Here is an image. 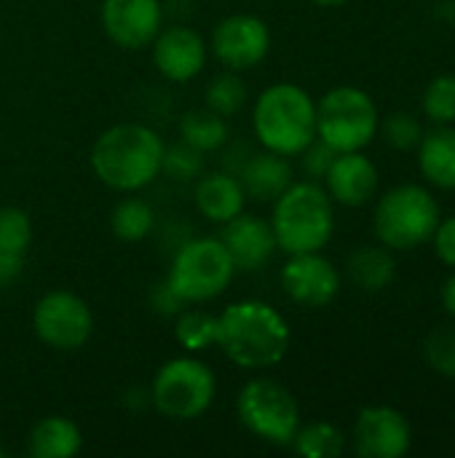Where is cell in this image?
Masks as SVG:
<instances>
[{
    "instance_id": "1",
    "label": "cell",
    "mask_w": 455,
    "mask_h": 458,
    "mask_svg": "<svg viewBox=\"0 0 455 458\" xmlns=\"http://www.w3.org/2000/svg\"><path fill=\"white\" fill-rule=\"evenodd\" d=\"M287 319L263 301H236L217 317L220 352L244 370H265L284 360L290 352Z\"/></svg>"
},
{
    "instance_id": "2",
    "label": "cell",
    "mask_w": 455,
    "mask_h": 458,
    "mask_svg": "<svg viewBox=\"0 0 455 458\" xmlns=\"http://www.w3.org/2000/svg\"><path fill=\"white\" fill-rule=\"evenodd\" d=\"M164 140L145 123H115L105 129L91 148V169L102 185L134 193L161 174Z\"/></svg>"
},
{
    "instance_id": "3",
    "label": "cell",
    "mask_w": 455,
    "mask_h": 458,
    "mask_svg": "<svg viewBox=\"0 0 455 458\" xmlns=\"http://www.w3.org/2000/svg\"><path fill=\"white\" fill-rule=\"evenodd\" d=\"M252 129L265 150L300 156L316 140V102L295 83H274L255 102Z\"/></svg>"
},
{
    "instance_id": "4",
    "label": "cell",
    "mask_w": 455,
    "mask_h": 458,
    "mask_svg": "<svg viewBox=\"0 0 455 458\" xmlns=\"http://www.w3.org/2000/svg\"><path fill=\"white\" fill-rule=\"evenodd\" d=\"M276 247L287 255L322 252L335 231V209L330 193L316 182H292L276 201L271 215Z\"/></svg>"
},
{
    "instance_id": "5",
    "label": "cell",
    "mask_w": 455,
    "mask_h": 458,
    "mask_svg": "<svg viewBox=\"0 0 455 458\" xmlns=\"http://www.w3.org/2000/svg\"><path fill=\"white\" fill-rule=\"evenodd\" d=\"M236 266L217 236H198L180 244L166 284L182 303H209L233 282Z\"/></svg>"
},
{
    "instance_id": "6",
    "label": "cell",
    "mask_w": 455,
    "mask_h": 458,
    "mask_svg": "<svg viewBox=\"0 0 455 458\" xmlns=\"http://www.w3.org/2000/svg\"><path fill=\"white\" fill-rule=\"evenodd\" d=\"M375 236L389 250H416L440 225V207L421 185H397L375 207Z\"/></svg>"
},
{
    "instance_id": "7",
    "label": "cell",
    "mask_w": 455,
    "mask_h": 458,
    "mask_svg": "<svg viewBox=\"0 0 455 458\" xmlns=\"http://www.w3.org/2000/svg\"><path fill=\"white\" fill-rule=\"evenodd\" d=\"M378 131V107L357 86L330 89L316 105V137L335 153L362 150Z\"/></svg>"
},
{
    "instance_id": "8",
    "label": "cell",
    "mask_w": 455,
    "mask_h": 458,
    "mask_svg": "<svg viewBox=\"0 0 455 458\" xmlns=\"http://www.w3.org/2000/svg\"><path fill=\"white\" fill-rule=\"evenodd\" d=\"M217 392V378L212 368L196 357L169 360L153 378L150 397L161 416L172 421H196L201 419Z\"/></svg>"
},
{
    "instance_id": "9",
    "label": "cell",
    "mask_w": 455,
    "mask_h": 458,
    "mask_svg": "<svg viewBox=\"0 0 455 458\" xmlns=\"http://www.w3.org/2000/svg\"><path fill=\"white\" fill-rule=\"evenodd\" d=\"M241 424L271 445H292L300 429V408L287 386L274 378H252L236 400Z\"/></svg>"
},
{
    "instance_id": "10",
    "label": "cell",
    "mask_w": 455,
    "mask_h": 458,
    "mask_svg": "<svg viewBox=\"0 0 455 458\" xmlns=\"http://www.w3.org/2000/svg\"><path fill=\"white\" fill-rule=\"evenodd\" d=\"M32 327L40 344L54 352H78L88 344L94 314L88 303L70 290L46 293L32 311Z\"/></svg>"
},
{
    "instance_id": "11",
    "label": "cell",
    "mask_w": 455,
    "mask_h": 458,
    "mask_svg": "<svg viewBox=\"0 0 455 458\" xmlns=\"http://www.w3.org/2000/svg\"><path fill=\"white\" fill-rule=\"evenodd\" d=\"M271 51V30L260 16L231 13L212 32V54L225 70H252Z\"/></svg>"
},
{
    "instance_id": "12",
    "label": "cell",
    "mask_w": 455,
    "mask_h": 458,
    "mask_svg": "<svg viewBox=\"0 0 455 458\" xmlns=\"http://www.w3.org/2000/svg\"><path fill=\"white\" fill-rule=\"evenodd\" d=\"M413 445L408 419L389 405L362 408L354 424V451L362 458H402Z\"/></svg>"
},
{
    "instance_id": "13",
    "label": "cell",
    "mask_w": 455,
    "mask_h": 458,
    "mask_svg": "<svg viewBox=\"0 0 455 458\" xmlns=\"http://www.w3.org/2000/svg\"><path fill=\"white\" fill-rule=\"evenodd\" d=\"M99 16L105 35L126 51L150 46L164 27L161 0H102Z\"/></svg>"
},
{
    "instance_id": "14",
    "label": "cell",
    "mask_w": 455,
    "mask_h": 458,
    "mask_svg": "<svg viewBox=\"0 0 455 458\" xmlns=\"http://www.w3.org/2000/svg\"><path fill=\"white\" fill-rule=\"evenodd\" d=\"M282 287L287 298L306 309H322L341 293L338 268L319 252H300L282 268Z\"/></svg>"
},
{
    "instance_id": "15",
    "label": "cell",
    "mask_w": 455,
    "mask_h": 458,
    "mask_svg": "<svg viewBox=\"0 0 455 458\" xmlns=\"http://www.w3.org/2000/svg\"><path fill=\"white\" fill-rule=\"evenodd\" d=\"M153 46V62L156 70L174 83H188L193 81L204 64H206V43L204 38L185 27V24H174V27H161V32L156 35Z\"/></svg>"
},
{
    "instance_id": "16",
    "label": "cell",
    "mask_w": 455,
    "mask_h": 458,
    "mask_svg": "<svg viewBox=\"0 0 455 458\" xmlns=\"http://www.w3.org/2000/svg\"><path fill=\"white\" fill-rule=\"evenodd\" d=\"M220 242L225 244L236 271H260L279 250L271 220H263L257 215H244V212L223 223Z\"/></svg>"
},
{
    "instance_id": "17",
    "label": "cell",
    "mask_w": 455,
    "mask_h": 458,
    "mask_svg": "<svg viewBox=\"0 0 455 458\" xmlns=\"http://www.w3.org/2000/svg\"><path fill=\"white\" fill-rule=\"evenodd\" d=\"M378 169L362 150L338 153L324 174V191L343 207H362L378 193Z\"/></svg>"
},
{
    "instance_id": "18",
    "label": "cell",
    "mask_w": 455,
    "mask_h": 458,
    "mask_svg": "<svg viewBox=\"0 0 455 458\" xmlns=\"http://www.w3.org/2000/svg\"><path fill=\"white\" fill-rule=\"evenodd\" d=\"M244 204H247V193H244L239 177H233L228 172H212V174L198 177L196 207L206 220L228 223L244 212Z\"/></svg>"
},
{
    "instance_id": "19",
    "label": "cell",
    "mask_w": 455,
    "mask_h": 458,
    "mask_svg": "<svg viewBox=\"0 0 455 458\" xmlns=\"http://www.w3.org/2000/svg\"><path fill=\"white\" fill-rule=\"evenodd\" d=\"M241 188L255 201H276L292 185V166L287 156L274 150L252 156L241 169Z\"/></svg>"
},
{
    "instance_id": "20",
    "label": "cell",
    "mask_w": 455,
    "mask_h": 458,
    "mask_svg": "<svg viewBox=\"0 0 455 458\" xmlns=\"http://www.w3.org/2000/svg\"><path fill=\"white\" fill-rule=\"evenodd\" d=\"M418 166L424 177L442 188L453 191L455 188V129L448 123H440L434 131L424 134L418 142Z\"/></svg>"
},
{
    "instance_id": "21",
    "label": "cell",
    "mask_w": 455,
    "mask_h": 458,
    "mask_svg": "<svg viewBox=\"0 0 455 458\" xmlns=\"http://www.w3.org/2000/svg\"><path fill=\"white\" fill-rule=\"evenodd\" d=\"M83 448V435L64 416H46L29 429L27 451L32 458H72Z\"/></svg>"
},
{
    "instance_id": "22",
    "label": "cell",
    "mask_w": 455,
    "mask_h": 458,
    "mask_svg": "<svg viewBox=\"0 0 455 458\" xmlns=\"http://www.w3.org/2000/svg\"><path fill=\"white\" fill-rule=\"evenodd\" d=\"M349 279L362 290V293H381L386 290L394 276H397V263L389 252V247H375L365 244L349 255L346 263Z\"/></svg>"
},
{
    "instance_id": "23",
    "label": "cell",
    "mask_w": 455,
    "mask_h": 458,
    "mask_svg": "<svg viewBox=\"0 0 455 458\" xmlns=\"http://www.w3.org/2000/svg\"><path fill=\"white\" fill-rule=\"evenodd\" d=\"M180 137L201 153H212L228 140V118L215 110H188L180 121Z\"/></svg>"
},
{
    "instance_id": "24",
    "label": "cell",
    "mask_w": 455,
    "mask_h": 458,
    "mask_svg": "<svg viewBox=\"0 0 455 458\" xmlns=\"http://www.w3.org/2000/svg\"><path fill=\"white\" fill-rule=\"evenodd\" d=\"M153 225H156L153 207L145 199H137V196H129L121 204H115V209L110 215L113 233L121 242H126V244H137V242L147 239L150 231H153Z\"/></svg>"
},
{
    "instance_id": "25",
    "label": "cell",
    "mask_w": 455,
    "mask_h": 458,
    "mask_svg": "<svg viewBox=\"0 0 455 458\" xmlns=\"http://www.w3.org/2000/svg\"><path fill=\"white\" fill-rule=\"evenodd\" d=\"M292 448L306 458H338L346 451V437L335 424L316 421L298 429Z\"/></svg>"
},
{
    "instance_id": "26",
    "label": "cell",
    "mask_w": 455,
    "mask_h": 458,
    "mask_svg": "<svg viewBox=\"0 0 455 458\" xmlns=\"http://www.w3.org/2000/svg\"><path fill=\"white\" fill-rule=\"evenodd\" d=\"M174 335L185 352H204L217 346V317L201 309H188L177 317Z\"/></svg>"
},
{
    "instance_id": "27",
    "label": "cell",
    "mask_w": 455,
    "mask_h": 458,
    "mask_svg": "<svg viewBox=\"0 0 455 458\" xmlns=\"http://www.w3.org/2000/svg\"><path fill=\"white\" fill-rule=\"evenodd\" d=\"M247 105V83L236 70L217 72L206 86V107L223 118H233Z\"/></svg>"
},
{
    "instance_id": "28",
    "label": "cell",
    "mask_w": 455,
    "mask_h": 458,
    "mask_svg": "<svg viewBox=\"0 0 455 458\" xmlns=\"http://www.w3.org/2000/svg\"><path fill=\"white\" fill-rule=\"evenodd\" d=\"M161 172H166L172 180L190 182V180H196V177L204 174V153L196 150L193 145H188L185 140H180L177 145L164 148Z\"/></svg>"
},
{
    "instance_id": "29",
    "label": "cell",
    "mask_w": 455,
    "mask_h": 458,
    "mask_svg": "<svg viewBox=\"0 0 455 458\" xmlns=\"http://www.w3.org/2000/svg\"><path fill=\"white\" fill-rule=\"evenodd\" d=\"M424 113L434 123L455 121V75H437L424 91Z\"/></svg>"
},
{
    "instance_id": "30",
    "label": "cell",
    "mask_w": 455,
    "mask_h": 458,
    "mask_svg": "<svg viewBox=\"0 0 455 458\" xmlns=\"http://www.w3.org/2000/svg\"><path fill=\"white\" fill-rule=\"evenodd\" d=\"M32 242V223L24 209L3 207L0 209V247L16 255H24Z\"/></svg>"
},
{
    "instance_id": "31",
    "label": "cell",
    "mask_w": 455,
    "mask_h": 458,
    "mask_svg": "<svg viewBox=\"0 0 455 458\" xmlns=\"http://www.w3.org/2000/svg\"><path fill=\"white\" fill-rule=\"evenodd\" d=\"M426 362L445 378H455V327H437L424 344Z\"/></svg>"
},
{
    "instance_id": "32",
    "label": "cell",
    "mask_w": 455,
    "mask_h": 458,
    "mask_svg": "<svg viewBox=\"0 0 455 458\" xmlns=\"http://www.w3.org/2000/svg\"><path fill=\"white\" fill-rule=\"evenodd\" d=\"M381 131H383V140L394 150H413V148H418V142L424 137V129H421L418 118L413 113H405V110L386 115Z\"/></svg>"
},
{
    "instance_id": "33",
    "label": "cell",
    "mask_w": 455,
    "mask_h": 458,
    "mask_svg": "<svg viewBox=\"0 0 455 458\" xmlns=\"http://www.w3.org/2000/svg\"><path fill=\"white\" fill-rule=\"evenodd\" d=\"M335 150L327 145V142H322L319 137L300 153V164H303V169H306V174L311 177V180H324V174H327V169L333 166V161H335Z\"/></svg>"
},
{
    "instance_id": "34",
    "label": "cell",
    "mask_w": 455,
    "mask_h": 458,
    "mask_svg": "<svg viewBox=\"0 0 455 458\" xmlns=\"http://www.w3.org/2000/svg\"><path fill=\"white\" fill-rule=\"evenodd\" d=\"M434 252L437 258L455 268V217H448V220H440L437 231H434Z\"/></svg>"
},
{
    "instance_id": "35",
    "label": "cell",
    "mask_w": 455,
    "mask_h": 458,
    "mask_svg": "<svg viewBox=\"0 0 455 458\" xmlns=\"http://www.w3.org/2000/svg\"><path fill=\"white\" fill-rule=\"evenodd\" d=\"M24 271V255H16V252H8L0 247V290L11 287Z\"/></svg>"
},
{
    "instance_id": "36",
    "label": "cell",
    "mask_w": 455,
    "mask_h": 458,
    "mask_svg": "<svg viewBox=\"0 0 455 458\" xmlns=\"http://www.w3.org/2000/svg\"><path fill=\"white\" fill-rule=\"evenodd\" d=\"M442 306L445 311L455 317V271L448 276V282L442 284Z\"/></svg>"
},
{
    "instance_id": "37",
    "label": "cell",
    "mask_w": 455,
    "mask_h": 458,
    "mask_svg": "<svg viewBox=\"0 0 455 458\" xmlns=\"http://www.w3.org/2000/svg\"><path fill=\"white\" fill-rule=\"evenodd\" d=\"M314 3H319V5H341L346 0H314Z\"/></svg>"
},
{
    "instance_id": "38",
    "label": "cell",
    "mask_w": 455,
    "mask_h": 458,
    "mask_svg": "<svg viewBox=\"0 0 455 458\" xmlns=\"http://www.w3.org/2000/svg\"><path fill=\"white\" fill-rule=\"evenodd\" d=\"M5 456V451H3V445H0V458Z\"/></svg>"
}]
</instances>
